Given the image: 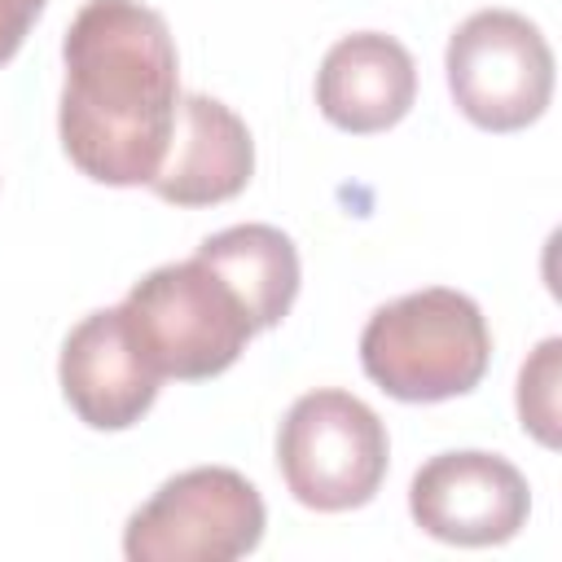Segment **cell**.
Wrapping results in <instances>:
<instances>
[{
  "mask_svg": "<svg viewBox=\"0 0 562 562\" xmlns=\"http://www.w3.org/2000/svg\"><path fill=\"white\" fill-rule=\"evenodd\" d=\"M492 334L479 303L461 290L430 285L382 303L360 334V364L391 400L439 404L483 382Z\"/></svg>",
  "mask_w": 562,
  "mask_h": 562,
  "instance_id": "7a4b0ae2",
  "label": "cell"
},
{
  "mask_svg": "<svg viewBox=\"0 0 562 562\" xmlns=\"http://www.w3.org/2000/svg\"><path fill=\"white\" fill-rule=\"evenodd\" d=\"M527 509L522 470L496 452H439L408 483L413 522L443 544H505L522 531Z\"/></svg>",
  "mask_w": 562,
  "mask_h": 562,
  "instance_id": "52a82bcc",
  "label": "cell"
},
{
  "mask_svg": "<svg viewBox=\"0 0 562 562\" xmlns=\"http://www.w3.org/2000/svg\"><path fill=\"white\" fill-rule=\"evenodd\" d=\"M386 426L351 391L299 395L277 435V465L290 496L321 514L369 505L386 479Z\"/></svg>",
  "mask_w": 562,
  "mask_h": 562,
  "instance_id": "277c9868",
  "label": "cell"
},
{
  "mask_svg": "<svg viewBox=\"0 0 562 562\" xmlns=\"http://www.w3.org/2000/svg\"><path fill=\"white\" fill-rule=\"evenodd\" d=\"M48 0H0V66L22 48L31 22L44 13Z\"/></svg>",
  "mask_w": 562,
  "mask_h": 562,
  "instance_id": "4fadbf2b",
  "label": "cell"
},
{
  "mask_svg": "<svg viewBox=\"0 0 562 562\" xmlns=\"http://www.w3.org/2000/svg\"><path fill=\"white\" fill-rule=\"evenodd\" d=\"M457 110L483 132L536 123L553 97V53L536 22L514 9L470 13L443 53Z\"/></svg>",
  "mask_w": 562,
  "mask_h": 562,
  "instance_id": "8992f818",
  "label": "cell"
},
{
  "mask_svg": "<svg viewBox=\"0 0 562 562\" xmlns=\"http://www.w3.org/2000/svg\"><path fill=\"white\" fill-rule=\"evenodd\" d=\"M263 496L228 465H193L167 479L123 531L132 562H233L263 540Z\"/></svg>",
  "mask_w": 562,
  "mask_h": 562,
  "instance_id": "5b68a950",
  "label": "cell"
},
{
  "mask_svg": "<svg viewBox=\"0 0 562 562\" xmlns=\"http://www.w3.org/2000/svg\"><path fill=\"white\" fill-rule=\"evenodd\" d=\"M57 132L66 158L97 184H149L180 114L176 40L140 0H88L66 40Z\"/></svg>",
  "mask_w": 562,
  "mask_h": 562,
  "instance_id": "6da1fadb",
  "label": "cell"
},
{
  "mask_svg": "<svg viewBox=\"0 0 562 562\" xmlns=\"http://www.w3.org/2000/svg\"><path fill=\"white\" fill-rule=\"evenodd\" d=\"M558 378H562V338H544L518 373V417L544 448H558Z\"/></svg>",
  "mask_w": 562,
  "mask_h": 562,
  "instance_id": "7c38bea8",
  "label": "cell"
},
{
  "mask_svg": "<svg viewBox=\"0 0 562 562\" xmlns=\"http://www.w3.org/2000/svg\"><path fill=\"white\" fill-rule=\"evenodd\" d=\"M119 312L145 364L180 382L224 373L255 334L233 285L198 255L145 272Z\"/></svg>",
  "mask_w": 562,
  "mask_h": 562,
  "instance_id": "3957f363",
  "label": "cell"
},
{
  "mask_svg": "<svg viewBox=\"0 0 562 562\" xmlns=\"http://www.w3.org/2000/svg\"><path fill=\"white\" fill-rule=\"evenodd\" d=\"M198 259L211 263L233 294L241 299L255 329H272L285 321L299 294V250L272 224H233L211 233L198 246Z\"/></svg>",
  "mask_w": 562,
  "mask_h": 562,
  "instance_id": "8fae6325",
  "label": "cell"
},
{
  "mask_svg": "<svg viewBox=\"0 0 562 562\" xmlns=\"http://www.w3.org/2000/svg\"><path fill=\"white\" fill-rule=\"evenodd\" d=\"M255 171L250 127L215 97H180L176 132L149 189L171 206H215L237 198Z\"/></svg>",
  "mask_w": 562,
  "mask_h": 562,
  "instance_id": "9c48e42d",
  "label": "cell"
},
{
  "mask_svg": "<svg viewBox=\"0 0 562 562\" xmlns=\"http://www.w3.org/2000/svg\"><path fill=\"white\" fill-rule=\"evenodd\" d=\"M413 97H417V66L408 48L382 31L342 35L316 70L321 114L351 136L395 127L413 110Z\"/></svg>",
  "mask_w": 562,
  "mask_h": 562,
  "instance_id": "30bf717a",
  "label": "cell"
},
{
  "mask_svg": "<svg viewBox=\"0 0 562 562\" xmlns=\"http://www.w3.org/2000/svg\"><path fill=\"white\" fill-rule=\"evenodd\" d=\"M57 378H61L66 404L92 430L136 426L149 413L162 382L136 351L119 307H101L66 334Z\"/></svg>",
  "mask_w": 562,
  "mask_h": 562,
  "instance_id": "ba28073f",
  "label": "cell"
}]
</instances>
